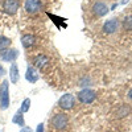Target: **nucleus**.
Here are the masks:
<instances>
[{"instance_id": "f257e3e1", "label": "nucleus", "mask_w": 132, "mask_h": 132, "mask_svg": "<svg viewBox=\"0 0 132 132\" xmlns=\"http://www.w3.org/2000/svg\"><path fill=\"white\" fill-rule=\"evenodd\" d=\"M50 124L54 129L57 131H63L66 127L69 126V118L66 114H56L52 120H50Z\"/></svg>"}, {"instance_id": "f03ea898", "label": "nucleus", "mask_w": 132, "mask_h": 132, "mask_svg": "<svg viewBox=\"0 0 132 132\" xmlns=\"http://www.w3.org/2000/svg\"><path fill=\"white\" fill-rule=\"evenodd\" d=\"M2 91H0V108L7 110L9 106V93H8V81H4L2 85Z\"/></svg>"}, {"instance_id": "7ed1b4c3", "label": "nucleus", "mask_w": 132, "mask_h": 132, "mask_svg": "<svg viewBox=\"0 0 132 132\" xmlns=\"http://www.w3.org/2000/svg\"><path fill=\"white\" fill-rule=\"evenodd\" d=\"M58 106L63 110H71L75 106V98L71 94H65L58 99Z\"/></svg>"}, {"instance_id": "20e7f679", "label": "nucleus", "mask_w": 132, "mask_h": 132, "mask_svg": "<svg viewBox=\"0 0 132 132\" xmlns=\"http://www.w3.org/2000/svg\"><path fill=\"white\" fill-rule=\"evenodd\" d=\"M78 99L83 104H90L95 101V91L90 89H83L78 93Z\"/></svg>"}, {"instance_id": "39448f33", "label": "nucleus", "mask_w": 132, "mask_h": 132, "mask_svg": "<svg viewBox=\"0 0 132 132\" xmlns=\"http://www.w3.org/2000/svg\"><path fill=\"white\" fill-rule=\"evenodd\" d=\"M24 8L28 13L35 15V13H38L42 9V3H41V0H25Z\"/></svg>"}, {"instance_id": "423d86ee", "label": "nucleus", "mask_w": 132, "mask_h": 132, "mask_svg": "<svg viewBox=\"0 0 132 132\" xmlns=\"http://www.w3.org/2000/svg\"><path fill=\"white\" fill-rule=\"evenodd\" d=\"M2 7H3V11H4L5 13H8V15H15L17 11H19L20 4H19L17 0H4Z\"/></svg>"}, {"instance_id": "0eeeda50", "label": "nucleus", "mask_w": 132, "mask_h": 132, "mask_svg": "<svg viewBox=\"0 0 132 132\" xmlns=\"http://www.w3.org/2000/svg\"><path fill=\"white\" fill-rule=\"evenodd\" d=\"M0 57H2L3 61L13 62L19 57V50L17 49H5L3 52H0Z\"/></svg>"}, {"instance_id": "6e6552de", "label": "nucleus", "mask_w": 132, "mask_h": 132, "mask_svg": "<svg viewBox=\"0 0 132 132\" xmlns=\"http://www.w3.org/2000/svg\"><path fill=\"white\" fill-rule=\"evenodd\" d=\"M93 12H94V15H95L96 17H102V16H104V15L108 12V7H107V4L103 3V2H96V3L93 5Z\"/></svg>"}, {"instance_id": "1a4fd4ad", "label": "nucleus", "mask_w": 132, "mask_h": 132, "mask_svg": "<svg viewBox=\"0 0 132 132\" xmlns=\"http://www.w3.org/2000/svg\"><path fill=\"white\" fill-rule=\"evenodd\" d=\"M118 27H119V21L116 19H111V20H108L104 23L103 32L106 35H112V33H115L118 30Z\"/></svg>"}, {"instance_id": "9d476101", "label": "nucleus", "mask_w": 132, "mask_h": 132, "mask_svg": "<svg viewBox=\"0 0 132 132\" xmlns=\"http://www.w3.org/2000/svg\"><path fill=\"white\" fill-rule=\"evenodd\" d=\"M25 78L30 83H35V82L38 81V73L36 71V69L33 68V66H28L27 73H25Z\"/></svg>"}, {"instance_id": "9b49d317", "label": "nucleus", "mask_w": 132, "mask_h": 132, "mask_svg": "<svg viewBox=\"0 0 132 132\" xmlns=\"http://www.w3.org/2000/svg\"><path fill=\"white\" fill-rule=\"evenodd\" d=\"M19 78H20V74H19L17 63H12V65H11V69H9V79H11V83L16 85L19 82Z\"/></svg>"}, {"instance_id": "f8f14e48", "label": "nucleus", "mask_w": 132, "mask_h": 132, "mask_svg": "<svg viewBox=\"0 0 132 132\" xmlns=\"http://www.w3.org/2000/svg\"><path fill=\"white\" fill-rule=\"evenodd\" d=\"M48 62H49L48 57H46V56H42V54H40V56L35 57V60H33V65H35L36 68H38V69H42Z\"/></svg>"}, {"instance_id": "ddd939ff", "label": "nucleus", "mask_w": 132, "mask_h": 132, "mask_svg": "<svg viewBox=\"0 0 132 132\" xmlns=\"http://www.w3.org/2000/svg\"><path fill=\"white\" fill-rule=\"evenodd\" d=\"M21 42H23V46L24 48H30V46L35 45L36 37L32 36V35H24L23 37H21Z\"/></svg>"}, {"instance_id": "4468645a", "label": "nucleus", "mask_w": 132, "mask_h": 132, "mask_svg": "<svg viewBox=\"0 0 132 132\" xmlns=\"http://www.w3.org/2000/svg\"><path fill=\"white\" fill-rule=\"evenodd\" d=\"M12 123H15V124H19L20 127H24L25 126V120H24V116H23V112L19 111L13 115V118H12Z\"/></svg>"}, {"instance_id": "2eb2a0df", "label": "nucleus", "mask_w": 132, "mask_h": 132, "mask_svg": "<svg viewBox=\"0 0 132 132\" xmlns=\"http://www.w3.org/2000/svg\"><path fill=\"white\" fill-rule=\"evenodd\" d=\"M11 45V40L8 37L0 36V52H3L5 49H8V46Z\"/></svg>"}, {"instance_id": "dca6fc26", "label": "nucleus", "mask_w": 132, "mask_h": 132, "mask_svg": "<svg viewBox=\"0 0 132 132\" xmlns=\"http://www.w3.org/2000/svg\"><path fill=\"white\" fill-rule=\"evenodd\" d=\"M29 108H30V99H29V98H25V99H24V102L21 103L20 111L23 112V114H25V112L29 111Z\"/></svg>"}, {"instance_id": "f3484780", "label": "nucleus", "mask_w": 132, "mask_h": 132, "mask_svg": "<svg viewBox=\"0 0 132 132\" xmlns=\"http://www.w3.org/2000/svg\"><path fill=\"white\" fill-rule=\"evenodd\" d=\"M123 24H124V28H126V29H132V16L124 17Z\"/></svg>"}, {"instance_id": "a211bd4d", "label": "nucleus", "mask_w": 132, "mask_h": 132, "mask_svg": "<svg viewBox=\"0 0 132 132\" xmlns=\"http://www.w3.org/2000/svg\"><path fill=\"white\" fill-rule=\"evenodd\" d=\"M20 132H33V131H32V128L24 126V127H21V128H20Z\"/></svg>"}, {"instance_id": "6ab92c4d", "label": "nucleus", "mask_w": 132, "mask_h": 132, "mask_svg": "<svg viewBox=\"0 0 132 132\" xmlns=\"http://www.w3.org/2000/svg\"><path fill=\"white\" fill-rule=\"evenodd\" d=\"M36 132H44V124H42V123H40V124L37 126V129H36Z\"/></svg>"}, {"instance_id": "aec40b11", "label": "nucleus", "mask_w": 132, "mask_h": 132, "mask_svg": "<svg viewBox=\"0 0 132 132\" xmlns=\"http://www.w3.org/2000/svg\"><path fill=\"white\" fill-rule=\"evenodd\" d=\"M3 74H4V68H3L2 65H0V77H2Z\"/></svg>"}, {"instance_id": "412c9836", "label": "nucleus", "mask_w": 132, "mask_h": 132, "mask_svg": "<svg viewBox=\"0 0 132 132\" xmlns=\"http://www.w3.org/2000/svg\"><path fill=\"white\" fill-rule=\"evenodd\" d=\"M128 98H129V99H132V89L128 91Z\"/></svg>"}, {"instance_id": "4be33fe9", "label": "nucleus", "mask_w": 132, "mask_h": 132, "mask_svg": "<svg viewBox=\"0 0 132 132\" xmlns=\"http://www.w3.org/2000/svg\"><path fill=\"white\" fill-rule=\"evenodd\" d=\"M0 91H2V89H0Z\"/></svg>"}]
</instances>
